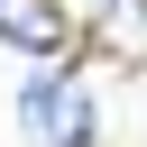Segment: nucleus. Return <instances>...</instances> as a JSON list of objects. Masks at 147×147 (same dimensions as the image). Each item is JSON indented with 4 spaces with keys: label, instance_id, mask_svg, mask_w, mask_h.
I'll use <instances>...</instances> for the list:
<instances>
[{
    "label": "nucleus",
    "instance_id": "obj_3",
    "mask_svg": "<svg viewBox=\"0 0 147 147\" xmlns=\"http://www.w3.org/2000/svg\"><path fill=\"white\" fill-rule=\"evenodd\" d=\"M138 9H147V0H138Z\"/></svg>",
    "mask_w": 147,
    "mask_h": 147
},
{
    "label": "nucleus",
    "instance_id": "obj_1",
    "mask_svg": "<svg viewBox=\"0 0 147 147\" xmlns=\"http://www.w3.org/2000/svg\"><path fill=\"white\" fill-rule=\"evenodd\" d=\"M18 129H28L37 147H92L83 83H74V74H28V92H18Z\"/></svg>",
    "mask_w": 147,
    "mask_h": 147
},
{
    "label": "nucleus",
    "instance_id": "obj_2",
    "mask_svg": "<svg viewBox=\"0 0 147 147\" xmlns=\"http://www.w3.org/2000/svg\"><path fill=\"white\" fill-rule=\"evenodd\" d=\"M0 46L55 55V46H64V9H55V0H0Z\"/></svg>",
    "mask_w": 147,
    "mask_h": 147
}]
</instances>
